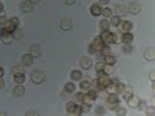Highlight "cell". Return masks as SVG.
<instances>
[{
	"label": "cell",
	"mask_w": 155,
	"mask_h": 116,
	"mask_svg": "<svg viewBox=\"0 0 155 116\" xmlns=\"http://www.w3.org/2000/svg\"><path fill=\"white\" fill-rule=\"evenodd\" d=\"M60 29L64 31H70L72 29V20L70 18H62L60 20Z\"/></svg>",
	"instance_id": "cell-8"
},
{
	"label": "cell",
	"mask_w": 155,
	"mask_h": 116,
	"mask_svg": "<svg viewBox=\"0 0 155 116\" xmlns=\"http://www.w3.org/2000/svg\"><path fill=\"white\" fill-rule=\"evenodd\" d=\"M17 28H18V26H17L16 24H13L10 19H8V20L6 22V24L4 25V29H5L6 31H8V32H12V34H13V31H14Z\"/></svg>",
	"instance_id": "cell-20"
},
{
	"label": "cell",
	"mask_w": 155,
	"mask_h": 116,
	"mask_svg": "<svg viewBox=\"0 0 155 116\" xmlns=\"http://www.w3.org/2000/svg\"><path fill=\"white\" fill-rule=\"evenodd\" d=\"M100 38L105 44H113L117 43V35L114 32H111L109 30H103L100 35Z\"/></svg>",
	"instance_id": "cell-2"
},
{
	"label": "cell",
	"mask_w": 155,
	"mask_h": 116,
	"mask_svg": "<svg viewBox=\"0 0 155 116\" xmlns=\"http://www.w3.org/2000/svg\"><path fill=\"white\" fill-rule=\"evenodd\" d=\"M120 41H122L123 44H130L134 41V35L131 32H123V35L120 37Z\"/></svg>",
	"instance_id": "cell-13"
},
{
	"label": "cell",
	"mask_w": 155,
	"mask_h": 116,
	"mask_svg": "<svg viewBox=\"0 0 155 116\" xmlns=\"http://www.w3.org/2000/svg\"><path fill=\"white\" fill-rule=\"evenodd\" d=\"M13 80L16 84H23L25 82V76L24 73H17V74H13Z\"/></svg>",
	"instance_id": "cell-23"
},
{
	"label": "cell",
	"mask_w": 155,
	"mask_h": 116,
	"mask_svg": "<svg viewBox=\"0 0 155 116\" xmlns=\"http://www.w3.org/2000/svg\"><path fill=\"white\" fill-rule=\"evenodd\" d=\"M100 29L103 31V30H108L109 29V25H111V23L107 20V19H102V20H100Z\"/></svg>",
	"instance_id": "cell-29"
},
{
	"label": "cell",
	"mask_w": 155,
	"mask_h": 116,
	"mask_svg": "<svg viewBox=\"0 0 155 116\" xmlns=\"http://www.w3.org/2000/svg\"><path fill=\"white\" fill-rule=\"evenodd\" d=\"M45 77H46V76H45L43 72H41V71H35V72L31 73L30 79H31V82H33L34 84H41V83L45 82Z\"/></svg>",
	"instance_id": "cell-7"
},
{
	"label": "cell",
	"mask_w": 155,
	"mask_h": 116,
	"mask_svg": "<svg viewBox=\"0 0 155 116\" xmlns=\"http://www.w3.org/2000/svg\"><path fill=\"white\" fill-rule=\"evenodd\" d=\"M149 79H150L152 82H154L155 80V72H152V73L149 74Z\"/></svg>",
	"instance_id": "cell-46"
},
{
	"label": "cell",
	"mask_w": 155,
	"mask_h": 116,
	"mask_svg": "<svg viewBox=\"0 0 155 116\" xmlns=\"http://www.w3.org/2000/svg\"><path fill=\"white\" fill-rule=\"evenodd\" d=\"M140 97H137V96H135V95H132L131 96V98H129L126 102L129 103V106L131 107V108H137V106H138V103H140Z\"/></svg>",
	"instance_id": "cell-19"
},
{
	"label": "cell",
	"mask_w": 155,
	"mask_h": 116,
	"mask_svg": "<svg viewBox=\"0 0 155 116\" xmlns=\"http://www.w3.org/2000/svg\"><path fill=\"white\" fill-rule=\"evenodd\" d=\"M103 66H105V62H103V61H99V62H96V65H95V70H96V72H101V71L103 70Z\"/></svg>",
	"instance_id": "cell-37"
},
{
	"label": "cell",
	"mask_w": 155,
	"mask_h": 116,
	"mask_svg": "<svg viewBox=\"0 0 155 116\" xmlns=\"http://www.w3.org/2000/svg\"><path fill=\"white\" fill-rule=\"evenodd\" d=\"M10 20H11L13 24H16L17 26H19V19H18L17 17H12V18H10Z\"/></svg>",
	"instance_id": "cell-42"
},
{
	"label": "cell",
	"mask_w": 155,
	"mask_h": 116,
	"mask_svg": "<svg viewBox=\"0 0 155 116\" xmlns=\"http://www.w3.org/2000/svg\"><path fill=\"white\" fill-rule=\"evenodd\" d=\"M128 10H129V12L131 13V14H138L140 12H141V5L138 4V2H131L130 5H129V7H126Z\"/></svg>",
	"instance_id": "cell-11"
},
{
	"label": "cell",
	"mask_w": 155,
	"mask_h": 116,
	"mask_svg": "<svg viewBox=\"0 0 155 116\" xmlns=\"http://www.w3.org/2000/svg\"><path fill=\"white\" fill-rule=\"evenodd\" d=\"M118 94H108L106 98V107L111 110H114L119 106V100H118Z\"/></svg>",
	"instance_id": "cell-3"
},
{
	"label": "cell",
	"mask_w": 155,
	"mask_h": 116,
	"mask_svg": "<svg viewBox=\"0 0 155 116\" xmlns=\"http://www.w3.org/2000/svg\"><path fill=\"white\" fill-rule=\"evenodd\" d=\"M21 10H22L24 13H30V12L34 10V7H33V4H31L29 0H25V1H23V2L21 4Z\"/></svg>",
	"instance_id": "cell-14"
},
{
	"label": "cell",
	"mask_w": 155,
	"mask_h": 116,
	"mask_svg": "<svg viewBox=\"0 0 155 116\" xmlns=\"http://www.w3.org/2000/svg\"><path fill=\"white\" fill-rule=\"evenodd\" d=\"M17 73H24L23 67H21V66H13L12 67V74H17Z\"/></svg>",
	"instance_id": "cell-35"
},
{
	"label": "cell",
	"mask_w": 155,
	"mask_h": 116,
	"mask_svg": "<svg viewBox=\"0 0 155 116\" xmlns=\"http://www.w3.org/2000/svg\"><path fill=\"white\" fill-rule=\"evenodd\" d=\"M113 112H114L115 115H125V114H126V109L123 108V107H119V106H118Z\"/></svg>",
	"instance_id": "cell-34"
},
{
	"label": "cell",
	"mask_w": 155,
	"mask_h": 116,
	"mask_svg": "<svg viewBox=\"0 0 155 116\" xmlns=\"http://www.w3.org/2000/svg\"><path fill=\"white\" fill-rule=\"evenodd\" d=\"M66 112L69 115H82L81 106L76 104L75 102H69L66 104Z\"/></svg>",
	"instance_id": "cell-6"
},
{
	"label": "cell",
	"mask_w": 155,
	"mask_h": 116,
	"mask_svg": "<svg viewBox=\"0 0 155 116\" xmlns=\"http://www.w3.org/2000/svg\"><path fill=\"white\" fill-rule=\"evenodd\" d=\"M27 115H39L36 112H34V110H29L28 113H27Z\"/></svg>",
	"instance_id": "cell-47"
},
{
	"label": "cell",
	"mask_w": 155,
	"mask_h": 116,
	"mask_svg": "<svg viewBox=\"0 0 155 116\" xmlns=\"http://www.w3.org/2000/svg\"><path fill=\"white\" fill-rule=\"evenodd\" d=\"M0 40H1V42L4 44H11L13 42V40H14V36H13L12 32H8L4 28H1L0 29Z\"/></svg>",
	"instance_id": "cell-5"
},
{
	"label": "cell",
	"mask_w": 155,
	"mask_h": 116,
	"mask_svg": "<svg viewBox=\"0 0 155 116\" xmlns=\"http://www.w3.org/2000/svg\"><path fill=\"white\" fill-rule=\"evenodd\" d=\"M131 50H132V47L131 46H128V44L124 46V52L125 53H131Z\"/></svg>",
	"instance_id": "cell-43"
},
{
	"label": "cell",
	"mask_w": 155,
	"mask_h": 116,
	"mask_svg": "<svg viewBox=\"0 0 155 116\" xmlns=\"http://www.w3.org/2000/svg\"><path fill=\"white\" fill-rule=\"evenodd\" d=\"M103 46H105V43H103L102 40L100 38V36H97V37L91 42V44H90V47H89V50H90V53L96 54V53H100V52L102 50Z\"/></svg>",
	"instance_id": "cell-4"
},
{
	"label": "cell",
	"mask_w": 155,
	"mask_h": 116,
	"mask_svg": "<svg viewBox=\"0 0 155 116\" xmlns=\"http://www.w3.org/2000/svg\"><path fill=\"white\" fill-rule=\"evenodd\" d=\"M70 77H71V79H72L74 82H77V80H81V79H82L83 76H82V72H81V71L75 70V71L71 72V76H70Z\"/></svg>",
	"instance_id": "cell-27"
},
{
	"label": "cell",
	"mask_w": 155,
	"mask_h": 116,
	"mask_svg": "<svg viewBox=\"0 0 155 116\" xmlns=\"http://www.w3.org/2000/svg\"><path fill=\"white\" fill-rule=\"evenodd\" d=\"M123 98L125 100V101H128L129 98H131V96L134 95V92H132V89L131 88H126L125 86V89H124V91H123Z\"/></svg>",
	"instance_id": "cell-24"
},
{
	"label": "cell",
	"mask_w": 155,
	"mask_h": 116,
	"mask_svg": "<svg viewBox=\"0 0 155 116\" xmlns=\"http://www.w3.org/2000/svg\"><path fill=\"white\" fill-rule=\"evenodd\" d=\"M109 2V0H99V4L100 5H107Z\"/></svg>",
	"instance_id": "cell-45"
},
{
	"label": "cell",
	"mask_w": 155,
	"mask_h": 116,
	"mask_svg": "<svg viewBox=\"0 0 155 116\" xmlns=\"http://www.w3.org/2000/svg\"><path fill=\"white\" fill-rule=\"evenodd\" d=\"M87 95H88V96H90V97H91V98H94V100H96V98H97V91H96V90L89 89V90L87 91Z\"/></svg>",
	"instance_id": "cell-36"
},
{
	"label": "cell",
	"mask_w": 155,
	"mask_h": 116,
	"mask_svg": "<svg viewBox=\"0 0 155 116\" xmlns=\"http://www.w3.org/2000/svg\"><path fill=\"white\" fill-rule=\"evenodd\" d=\"M76 2V0H65V4L66 5H74Z\"/></svg>",
	"instance_id": "cell-44"
},
{
	"label": "cell",
	"mask_w": 155,
	"mask_h": 116,
	"mask_svg": "<svg viewBox=\"0 0 155 116\" xmlns=\"http://www.w3.org/2000/svg\"><path fill=\"white\" fill-rule=\"evenodd\" d=\"M81 106V110H82V114L83 113H87V112H89L90 110V106H88V104H85V103H82V104H79Z\"/></svg>",
	"instance_id": "cell-38"
},
{
	"label": "cell",
	"mask_w": 155,
	"mask_h": 116,
	"mask_svg": "<svg viewBox=\"0 0 155 116\" xmlns=\"http://www.w3.org/2000/svg\"><path fill=\"white\" fill-rule=\"evenodd\" d=\"M106 74H112L113 73V71H114V68H113V65H108V64H105V66H103V70H102Z\"/></svg>",
	"instance_id": "cell-32"
},
{
	"label": "cell",
	"mask_w": 155,
	"mask_h": 116,
	"mask_svg": "<svg viewBox=\"0 0 155 116\" xmlns=\"http://www.w3.org/2000/svg\"><path fill=\"white\" fill-rule=\"evenodd\" d=\"M2 11H4V5H2L1 2H0V13H1Z\"/></svg>",
	"instance_id": "cell-53"
},
{
	"label": "cell",
	"mask_w": 155,
	"mask_h": 116,
	"mask_svg": "<svg viewBox=\"0 0 155 116\" xmlns=\"http://www.w3.org/2000/svg\"><path fill=\"white\" fill-rule=\"evenodd\" d=\"M83 100H84V94L83 92H77V94L74 95V102L76 104H82Z\"/></svg>",
	"instance_id": "cell-25"
},
{
	"label": "cell",
	"mask_w": 155,
	"mask_h": 116,
	"mask_svg": "<svg viewBox=\"0 0 155 116\" xmlns=\"http://www.w3.org/2000/svg\"><path fill=\"white\" fill-rule=\"evenodd\" d=\"M99 73V76H97V89L99 90H106V88L108 86V84L111 83V78L108 77V74H106L103 71H101V72H97Z\"/></svg>",
	"instance_id": "cell-1"
},
{
	"label": "cell",
	"mask_w": 155,
	"mask_h": 116,
	"mask_svg": "<svg viewBox=\"0 0 155 116\" xmlns=\"http://www.w3.org/2000/svg\"><path fill=\"white\" fill-rule=\"evenodd\" d=\"M79 89H81L82 92H87L89 89H91V80L89 78L83 79L81 82V84H79Z\"/></svg>",
	"instance_id": "cell-12"
},
{
	"label": "cell",
	"mask_w": 155,
	"mask_h": 116,
	"mask_svg": "<svg viewBox=\"0 0 155 116\" xmlns=\"http://www.w3.org/2000/svg\"><path fill=\"white\" fill-rule=\"evenodd\" d=\"M30 54H31L34 58H39V56L41 55V48H40L39 46H36V44L31 46V47H30Z\"/></svg>",
	"instance_id": "cell-21"
},
{
	"label": "cell",
	"mask_w": 155,
	"mask_h": 116,
	"mask_svg": "<svg viewBox=\"0 0 155 116\" xmlns=\"http://www.w3.org/2000/svg\"><path fill=\"white\" fill-rule=\"evenodd\" d=\"M4 85H5V83H4L2 78H0V89H2V88H4Z\"/></svg>",
	"instance_id": "cell-50"
},
{
	"label": "cell",
	"mask_w": 155,
	"mask_h": 116,
	"mask_svg": "<svg viewBox=\"0 0 155 116\" xmlns=\"http://www.w3.org/2000/svg\"><path fill=\"white\" fill-rule=\"evenodd\" d=\"M75 90H76V86L74 83H66L65 84V92L72 94V92H75Z\"/></svg>",
	"instance_id": "cell-30"
},
{
	"label": "cell",
	"mask_w": 155,
	"mask_h": 116,
	"mask_svg": "<svg viewBox=\"0 0 155 116\" xmlns=\"http://www.w3.org/2000/svg\"><path fill=\"white\" fill-rule=\"evenodd\" d=\"M124 89H125V85H124V84L117 83V94H123Z\"/></svg>",
	"instance_id": "cell-39"
},
{
	"label": "cell",
	"mask_w": 155,
	"mask_h": 116,
	"mask_svg": "<svg viewBox=\"0 0 155 116\" xmlns=\"http://www.w3.org/2000/svg\"><path fill=\"white\" fill-rule=\"evenodd\" d=\"M96 113H99V114H103V109L100 107V108H97V110H96Z\"/></svg>",
	"instance_id": "cell-49"
},
{
	"label": "cell",
	"mask_w": 155,
	"mask_h": 116,
	"mask_svg": "<svg viewBox=\"0 0 155 116\" xmlns=\"http://www.w3.org/2000/svg\"><path fill=\"white\" fill-rule=\"evenodd\" d=\"M22 64H23V66H31L34 64V56L30 53L24 54L22 58Z\"/></svg>",
	"instance_id": "cell-16"
},
{
	"label": "cell",
	"mask_w": 155,
	"mask_h": 116,
	"mask_svg": "<svg viewBox=\"0 0 155 116\" xmlns=\"http://www.w3.org/2000/svg\"><path fill=\"white\" fill-rule=\"evenodd\" d=\"M100 53H101L102 55H107V54H109V53H111V48H109L108 46H106V44H105V46H103V48H102V50H101Z\"/></svg>",
	"instance_id": "cell-40"
},
{
	"label": "cell",
	"mask_w": 155,
	"mask_h": 116,
	"mask_svg": "<svg viewBox=\"0 0 155 116\" xmlns=\"http://www.w3.org/2000/svg\"><path fill=\"white\" fill-rule=\"evenodd\" d=\"M144 59L148 60V61H154L155 59V50L154 48H147L144 50Z\"/></svg>",
	"instance_id": "cell-18"
},
{
	"label": "cell",
	"mask_w": 155,
	"mask_h": 116,
	"mask_svg": "<svg viewBox=\"0 0 155 116\" xmlns=\"http://www.w3.org/2000/svg\"><path fill=\"white\" fill-rule=\"evenodd\" d=\"M4 74H5V71H4V68L0 66V78H2V77H4Z\"/></svg>",
	"instance_id": "cell-48"
},
{
	"label": "cell",
	"mask_w": 155,
	"mask_h": 116,
	"mask_svg": "<svg viewBox=\"0 0 155 116\" xmlns=\"http://www.w3.org/2000/svg\"><path fill=\"white\" fill-rule=\"evenodd\" d=\"M29 1H30V2H31V4L34 5V4H37V2L40 1V0H29Z\"/></svg>",
	"instance_id": "cell-52"
},
{
	"label": "cell",
	"mask_w": 155,
	"mask_h": 116,
	"mask_svg": "<svg viewBox=\"0 0 155 116\" xmlns=\"http://www.w3.org/2000/svg\"><path fill=\"white\" fill-rule=\"evenodd\" d=\"M120 22H122V19H120V17L119 16H112L111 17V24L112 25H114V26H118L119 24H120Z\"/></svg>",
	"instance_id": "cell-31"
},
{
	"label": "cell",
	"mask_w": 155,
	"mask_h": 116,
	"mask_svg": "<svg viewBox=\"0 0 155 116\" xmlns=\"http://www.w3.org/2000/svg\"><path fill=\"white\" fill-rule=\"evenodd\" d=\"M103 60H105V64H108V65H114L117 59L113 54H107V55H103Z\"/></svg>",
	"instance_id": "cell-22"
},
{
	"label": "cell",
	"mask_w": 155,
	"mask_h": 116,
	"mask_svg": "<svg viewBox=\"0 0 155 116\" xmlns=\"http://www.w3.org/2000/svg\"><path fill=\"white\" fill-rule=\"evenodd\" d=\"M126 10H128V8H126L124 5H115V7H114V11H115L117 16H122V14H125Z\"/></svg>",
	"instance_id": "cell-26"
},
{
	"label": "cell",
	"mask_w": 155,
	"mask_h": 116,
	"mask_svg": "<svg viewBox=\"0 0 155 116\" xmlns=\"http://www.w3.org/2000/svg\"><path fill=\"white\" fill-rule=\"evenodd\" d=\"M79 65H81L82 68L89 70V68L93 66V60H91L89 56H82L81 60H79Z\"/></svg>",
	"instance_id": "cell-9"
},
{
	"label": "cell",
	"mask_w": 155,
	"mask_h": 116,
	"mask_svg": "<svg viewBox=\"0 0 155 116\" xmlns=\"http://www.w3.org/2000/svg\"><path fill=\"white\" fill-rule=\"evenodd\" d=\"M24 94H25L24 86L22 84H16V86L13 88V95L18 96V97H22V96H24Z\"/></svg>",
	"instance_id": "cell-17"
},
{
	"label": "cell",
	"mask_w": 155,
	"mask_h": 116,
	"mask_svg": "<svg viewBox=\"0 0 155 116\" xmlns=\"http://www.w3.org/2000/svg\"><path fill=\"white\" fill-rule=\"evenodd\" d=\"M119 26V30L122 32H130L132 30V23L129 22V20H123L120 22V24L118 25Z\"/></svg>",
	"instance_id": "cell-10"
},
{
	"label": "cell",
	"mask_w": 155,
	"mask_h": 116,
	"mask_svg": "<svg viewBox=\"0 0 155 116\" xmlns=\"http://www.w3.org/2000/svg\"><path fill=\"white\" fill-rule=\"evenodd\" d=\"M94 102H95V100L94 98H91L90 96H88V95H84V100H83V103H85V104H88V106H93L94 104Z\"/></svg>",
	"instance_id": "cell-33"
},
{
	"label": "cell",
	"mask_w": 155,
	"mask_h": 116,
	"mask_svg": "<svg viewBox=\"0 0 155 116\" xmlns=\"http://www.w3.org/2000/svg\"><path fill=\"white\" fill-rule=\"evenodd\" d=\"M101 12H102V7H101L100 4H93L90 6V13H91V16L97 17V16L101 14Z\"/></svg>",
	"instance_id": "cell-15"
},
{
	"label": "cell",
	"mask_w": 155,
	"mask_h": 116,
	"mask_svg": "<svg viewBox=\"0 0 155 116\" xmlns=\"http://www.w3.org/2000/svg\"><path fill=\"white\" fill-rule=\"evenodd\" d=\"M7 20H8V19H7L5 16H1V17H0V26H1V28H4V25L6 24V22H7Z\"/></svg>",
	"instance_id": "cell-41"
},
{
	"label": "cell",
	"mask_w": 155,
	"mask_h": 116,
	"mask_svg": "<svg viewBox=\"0 0 155 116\" xmlns=\"http://www.w3.org/2000/svg\"><path fill=\"white\" fill-rule=\"evenodd\" d=\"M147 114H149V115H152V114H154V109L153 108H150L148 112H147Z\"/></svg>",
	"instance_id": "cell-51"
},
{
	"label": "cell",
	"mask_w": 155,
	"mask_h": 116,
	"mask_svg": "<svg viewBox=\"0 0 155 116\" xmlns=\"http://www.w3.org/2000/svg\"><path fill=\"white\" fill-rule=\"evenodd\" d=\"M101 14L103 16V18H105V19L111 18V17L113 16V13H112V8H109V7H105V8H102Z\"/></svg>",
	"instance_id": "cell-28"
}]
</instances>
